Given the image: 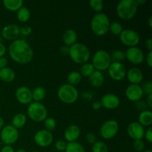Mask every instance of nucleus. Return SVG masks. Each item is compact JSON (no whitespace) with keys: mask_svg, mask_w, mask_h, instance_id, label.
<instances>
[{"mask_svg":"<svg viewBox=\"0 0 152 152\" xmlns=\"http://www.w3.org/2000/svg\"><path fill=\"white\" fill-rule=\"evenodd\" d=\"M8 53L11 59L16 63L28 64L34 59V50L24 39H17L8 46Z\"/></svg>","mask_w":152,"mask_h":152,"instance_id":"obj_1","label":"nucleus"},{"mask_svg":"<svg viewBox=\"0 0 152 152\" xmlns=\"http://www.w3.org/2000/svg\"><path fill=\"white\" fill-rule=\"evenodd\" d=\"M109 17L104 13H96L91 20L90 26L92 32L98 37L105 35L109 31Z\"/></svg>","mask_w":152,"mask_h":152,"instance_id":"obj_2","label":"nucleus"},{"mask_svg":"<svg viewBox=\"0 0 152 152\" xmlns=\"http://www.w3.org/2000/svg\"><path fill=\"white\" fill-rule=\"evenodd\" d=\"M70 58L74 62L80 65L86 63L91 58V51L87 45L81 42H76L69 47Z\"/></svg>","mask_w":152,"mask_h":152,"instance_id":"obj_3","label":"nucleus"},{"mask_svg":"<svg viewBox=\"0 0 152 152\" xmlns=\"http://www.w3.org/2000/svg\"><path fill=\"white\" fill-rule=\"evenodd\" d=\"M138 10V5L134 0H122L116 7L117 15L120 19L128 21L133 19Z\"/></svg>","mask_w":152,"mask_h":152,"instance_id":"obj_4","label":"nucleus"},{"mask_svg":"<svg viewBox=\"0 0 152 152\" xmlns=\"http://www.w3.org/2000/svg\"><path fill=\"white\" fill-rule=\"evenodd\" d=\"M28 116L35 123L43 122L48 117V110L42 102H32L28 105L27 109Z\"/></svg>","mask_w":152,"mask_h":152,"instance_id":"obj_5","label":"nucleus"},{"mask_svg":"<svg viewBox=\"0 0 152 152\" xmlns=\"http://www.w3.org/2000/svg\"><path fill=\"white\" fill-rule=\"evenodd\" d=\"M57 96L59 100L63 103L73 104L78 99L79 92L75 86L65 83L59 88Z\"/></svg>","mask_w":152,"mask_h":152,"instance_id":"obj_6","label":"nucleus"},{"mask_svg":"<svg viewBox=\"0 0 152 152\" xmlns=\"http://www.w3.org/2000/svg\"><path fill=\"white\" fill-rule=\"evenodd\" d=\"M91 64L95 70L102 72L108 69L111 63V56L109 52L105 50H98L94 54Z\"/></svg>","mask_w":152,"mask_h":152,"instance_id":"obj_7","label":"nucleus"},{"mask_svg":"<svg viewBox=\"0 0 152 152\" xmlns=\"http://www.w3.org/2000/svg\"><path fill=\"white\" fill-rule=\"evenodd\" d=\"M19 137L18 129L11 125H7L2 128L0 132V140L5 145H12L16 142Z\"/></svg>","mask_w":152,"mask_h":152,"instance_id":"obj_8","label":"nucleus"},{"mask_svg":"<svg viewBox=\"0 0 152 152\" xmlns=\"http://www.w3.org/2000/svg\"><path fill=\"white\" fill-rule=\"evenodd\" d=\"M119 132V123L114 120H108L103 123L99 129V134L104 140H111Z\"/></svg>","mask_w":152,"mask_h":152,"instance_id":"obj_9","label":"nucleus"},{"mask_svg":"<svg viewBox=\"0 0 152 152\" xmlns=\"http://www.w3.org/2000/svg\"><path fill=\"white\" fill-rule=\"evenodd\" d=\"M119 39L122 44L129 48L135 47L140 41L139 34L132 29H123L119 36Z\"/></svg>","mask_w":152,"mask_h":152,"instance_id":"obj_10","label":"nucleus"},{"mask_svg":"<svg viewBox=\"0 0 152 152\" xmlns=\"http://www.w3.org/2000/svg\"><path fill=\"white\" fill-rule=\"evenodd\" d=\"M107 71L108 75L112 80L115 81H121L126 78L127 70L122 62H111Z\"/></svg>","mask_w":152,"mask_h":152,"instance_id":"obj_11","label":"nucleus"},{"mask_svg":"<svg viewBox=\"0 0 152 152\" xmlns=\"http://www.w3.org/2000/svg\"><path fill=\"white\" fill-rule=\"evenodd\" d=\"M125 53L126 59L133 65H140L145 60V56L143 50L137 46L129 48L125 51Z\"/></svg>","mask_w":152,"mask_h":152,"instance_id":"obj_12","label":"nucleus"},{"mask_svg":"<svg viewBox=\"0 0 152 152\" xmlns=\"http://www.w3.org/2000/svg\"><path fill=\"white\" fill-rule=\"evenodd\" d=\"M34 139V142L38 146L45 148L52 144L53 141V135L52 132L46 129H40L36 132Z\"/></svg>","mask_w":152,"mask_h":152,"instance_id":"obj_13","label":"nucleus"},{"mask_svg":"<svg viewBox=\"0 0 152 152\" xmlns=\"http://www.w3.org/2000/svg\"><path fill=\"white\" fill-rule=\"evenodd\" d=\"M0 34L3 39L13 42L19 39L20 35V27L16 24H9L1 28Z\"/></svg>","mask_w":152,"mask_h":152,"instance_id":"obj_14","label":"nucleus"},{"mask_svg":"<svg viewBox=\"0 0 152 152\" xmlns=\"http://www.w3.org/2000/svg\"><path fill=\"white\" fill-rule=\"evenodd\" d=\"M100 102L102 107L108 110L116 109L120 105V99L117 94L112 93L105 94L101 97Z\"/></svg>","mask_w":152,"mask_h":152,"instance_id":"obj_15","label":"nucleus"},{"mask_svg":"<svg viewBox=\"0 0 152 152\" xmlns=\"http://www.w3.org/2000/svg\"><path fill=\"white\" fill-rule=\"evenodd\" d=\"M125 94L129 100L137 102L141 100L144 94L142 92L140 85L130 84L126 88V91H125Z\"/></svg>","mask_w":152,"mask_h":152,"instance_id":"obj_16","label":"nucleus"},{"mask_svg":"<svg viewBox=\"0 0 152 152\" xmlns=\"http://www.w3.org/2000/svg\"><path fill=\"white\" fill-rule=\"evenodd\" d=\"M16 99L22 105H29L33 102L32 91L26 86H20L15 92Z\"/></svg>","mask_w":152,"mask_h":152,"instance_id":"obj_17","label":"nucleus"},{"mask_svg":"<svg viewBox=\"0 0 152 152\" xmlns=\"http://www.w3.org/2000/svg\"><path fill=\"white\" fill-rule=\"evenodd\" d=\"M145 131V128L137 122H132L127 126L128 134L134 140L143 139Z\"/></svg>","mask_w":152,"mask_h":152,"instance_id":"obj_18","label":"nucleus"},{"mask_svg":"<svg viewBox=\"0 0 152 152\" xmlns=\"http://www.w3.org/2000/svg\"><path fill=\"white\" fill-rule=\"evenodd\" d=\"M81 135V129L77 125H70L66 128L64 132V138L65 142H77Z\"/></svg>","mask_w":152,"mask_h":152,"instance_id":"obj_19","label":"nucleus"},{"mask_svg":"<svg viewBox=\"0 0 152 152\" xmlns=\"http://www.w3.org/2000/svg\"><path fill=\"white\" fill-rule=\"evenodd\" d=\"M126 78L131 84L140 85L143 80V73L139 68L134 67L126 71Z\"/></svg>","mask_w":152,"mask_h":152,"instance_id":"obj_20","label":"nucleus"},{"mask_svg":"<svg viewBox=\"0 0 152 152\" xmlns=\"http://www.w3.org/2000/svg\"><path fill=\"white\" fill-rule=\"evenodd\" d=\"M88 81L92 87L99 88L105 83V76L102 72L95 70L88 77Z\"/></svg>","mask_w":152,"mask_h":152,"instance_id":"obj_21","label":"nucleus"},{"mask_svg":"<svg viewBox=\"0 0 152 152\" xmlns=\"http://www.w3.org/2000/svg\"><path fill=\"white\" fill-rule=\"evenodd\" d=\"M77 41V34L74 30L67 29L62 34V42L65 45L71 47Z\"/></svg>","mask_w":152,"mask_h":152,"instance_id":"obj_22","label":"nucleus"},{"mask_svg":"<svg viewBox=\"0 0 152 152\" xmlns=\"http://www.w3.org/2000/svg\"><path fill=\"white\" fill-rule=\"evenodd\" d=\"M138 121L141 126L145 127H151L152 124V112L151 110L145 109L140 111L138 115Z\"/></svg>","mask_w":152,"mask_h":152,"instance_id":"obj_23","label":"nucleus"},{"mask_svg":"<svg viewBox=\"0 0 152 152\" xmlns=\"http://www.w3.org/2000/svg\"><path fill=\"white\" fill-rule=\"evenodd\" d=\"M16 79V73L12 68H6L0 69V80L4 83H11Z\"/></svg>","mask_w":152,"mask_h":152,"instance_id":"obj_24","label":"nucleus"},{"mask_svg":"<svg viewBox=\"0 0 152 152\" xmlns=\"http://www.w3.org/2000/svg\"><path fill=\"white\" fill-rule=\"evenodd\" d=\"M2 4L7 10L16 12L23 7L24 1L22 0H4Z\"/></svg>","mask_w":152,"mask_h":152,"instance_id":"obj_25","label":"nucleus"},{"mask_svg":"<svg viewBox=\"0 0 152 152\" xmlns=\"http://www.w3.org/2000/svg\"><path fill=\"white\" fill-rule=\"evenodd\" d=\"M27 123V116L22 113H17L12 118L11 126L16 129H20L25 126Z\"/></svg>","mask_w":152,"mask_h":152,"instance_id":"obj_26","label":"nucleus"},{"mask_svg":"<svg viewBox=\"0 0 152 152\" xmlns=\"http://www.w3.org/2000/svg\"><path fill=\"white\" fill-rule=\"evenodd\" d=\"M46 96V90L44 87L37 86L32 91V98L34 102H39L43 100Z\"/></svg>","mask_w":152,"mask_h":152,"instance_id":"obj_27","label":"nucleus"},{"mask_svg":"<svg viewBox=\"0 0 152 152\" xmlns=\"http://www.w3.org/2000/svg\"><path fill=\"white\" fill-rule=\"evenodd\" d=\"M16 17L20 22L25 23L29 21L31 18V11L26 7H22L16 11Z\"/></svg>","mask_w":152,"mask_h":152,"instance_id":"obj_28","label":"nucleus"},{"mask_svg":"<svg viewBox=\"0 0 152 152\" xmlns=\"http://www.w3.org/2000/svg\"><path fill=\"white\" fill-rule=\"evenodd\" d=\"M82 81V76L79 71H71L67 77V83L75 86Z\"/></svg>","mask_w":152,"mask_h":152,"instance_id":"obj_29","label":"nucleus"},{"mask_svg":"<svg viewBox=\"0 0 152 152\" xmlns=\"http://www.w3.org/2000/svg\"><path fill=\"white\" fill-rule=\"evenodd\" d=\"M94 71L95 68L93 66V65L91 63H89V62H86V63L81 65V67H80V69L79 72L80 73L82 77H89L93 74V72Z\"/></svg>","mask_w":152,"mask_h":152,"instance_id":"obj_30","label":"nucleus"},{"mask_svg":"<svg viewBox=\"0 0 152 152\" xmlns=\"http://www.w3.org/2000/svg\"><path fill=\"white\" fill-rule=\"evenodd\" d=\"M65 152H86L84 147L78 142H68Z\"/></svg>","mask_w":152,"mask_h":152,"instance_id":"obj_31","label":"nucleus"},{"mask_svg":"<svg viewBox=\"0 0 152 152\" xmlns=\"http://www.w3.org/2000/svg\"><path fill=\"white\" fill-rule=\"evenodd\" d=\"M111 62H122L126 59V53L125 51L121 50H114L110 53Z\"/></svg>","mask_w":152,"mask_h":152,"instance_id":"obj_32","label":"nucleus"},{"mask_svg":"<svg viewBox=\"0 0 152 152\" xmlns=\"http://www.w3.org/2000/svg\"><path fill=\"white\" fill-rule=\"evenodd\" d=\"M89 6L96 13H102L104 8V2L102 0H91L89 1Z\"/></svg>","mask_w":152,"mask_h":152,"instance_id":"obj_33","label":"nucleus"},{"mask_svg":"<svg viewBox=\"0 0 152 152\" xmlns=\"http://www.w3.org/2000/svg\"><path fill=\"white\" fill-rule=\"evenodd\" d=\"M123 31V27L122 24L119 22H113L110 24L109 31L113 35L120 36L122 31Z\"/></svg>","mask_w":152,"mask_h":152,"instance_id":"obj_34","label":"nucleus"},{"mask_svg":"<svg viewBox=\"0 0 152 152\" xmlns=\"http://www.w3.org/2000/svg\"><path fill=\"white\" fill-rule=\"evenodd\" d=\"M92 152H108V148L102 141H96L92 145Z\"/></svg>","mask_w":152,"mask_h":152,"instance_id":"obj_35","label":"nucleus"},{"mask_svg":"<svg viewBox=\"0 0 152 152\" xmlns=\"http://www.w3.org/2000/svg\"><path fill=\"white\" fill-rule=\"evenodd\" d=\"M43 122H44L45 129H46V130L51 132L52 131L56 129V121L53 117H47Z\"/></svg>","mask_w":152,"mask_h":152,"instance_id":"obj_36","label":"nucleus"},{"mask_svg":"<svg viewBox=\"0 0 152 152\" xmlns=\"http://www.w3.org/2000/svg\"><path fill=\"white\" fill-rule=\"evenodd\" d=\"M134 150L137 152H142L145 149V144L143 140H134L132 144Z\"/></svg>","mask_w":152,"mask_h":152,"instance_id":"obj_37","label":"nucleus"},{"mask_svg":"<svg viewBox=\"0 0 152 152\" xmlns=\"http://www.w3.org/2000/svg\"><path fill=\"white\" fill-rule=\"evenodd\" d=\"M141 88H142V92H143L144 94H146L148 96V95L152 94V82L150 81V80L145 81L142 84V86H141Z\"/></svg>","mask_w":152,"mask_h":152,"instance_id":"obj_38","label":"nucleus"},{"mask_svg":"<svg viewBox=\"0 0 152 152\" xmlns=\"http://www.w3.org/2000/svg\"><path fill=\"white\" fill-rule=\"evenodd\" d=\"M67 143L68 142H65V140H59L56 141V142L54 144V147L58 151H65L67 146Z\"/></svg>","mask_w":152,"mask_h":152,"instance_id":"obj_39","label":"nucleus"},{"mask_svg":"<svg viewBox=\"0 0 152 152\" xmlns=\"http://www.w3.org/2000/svg\"><path fill=\"white\" fill-rule=\"evenodd\" d=\"M32 33V28L29 25H24L20 27V34L23 37H28Z\"/></svg>","mask_w":152,"mask_h":152,"instance_id":"obj_40","label":"nucleus"},{"mask_svg":"<svg viewBox=\"0 0 152 152\" xmlns=\"http://www.w3.org/2000/svg\"><path fill=\"white\" fill-rule=\"evenodd\" d=\"M86 140L89 144H91V145H94L97 141V140H96V137L94 134L91 133V132H89V133L86 134Z\"/></svg>","mask_w":152,"mask_h":152,"instance_id":"obj_41","label":"nucleus"},{"mask_svg":"<svg viewBox=\"0 0 152 152\" xmlns=\"http://www.w3.org/2000/svg\"><path fill=\"white\" fill-rule=\"evenodd\" d=\"M144 138L148 141V142H152V129L151 127H148V129L145 131V134H144Z\"/></svg>","mask_w":152,"mask_h":152,"instance_id":"obj_42","label":"nucleus"},{"mask_svg":"<svg viewBox=\"0 0 152 152\" xmlns=\"http://www.w3.org/2000/svg\"><path fill=\"white\" fill-rule=\"evenodd\" d=\"M145 59L146 60V64L149 68L152 67V50L151 51H148L146 56H145Z\"/></svg>","mask_w":152,"mask_h":152,"instance_id":"obj_43","label":"nucleus"},{"mask_svg":"<svg viewBox=\"0 0 152 152\" xmlns=\"http://www.w3.org/2000/svg\"><path fill=\"white\" fill-rule=\"evenodd\" d=\"M7 64H8V60H7V58L4 57V56L0 57V69L6 68Z\"/></svg>","mask_w":152,"mask_h":152,"instance_id":"obj_44","label":"nucleus"},{"mask_svg":"<svg viewBox=\"0 0 152 152\" xmlns=\"http://www.w3.org/2000/svg\"><path fill=\"white\" fill-rule=\"evenodd\" d=\"M145 47L148 51H151L152 50V39L151 38H148L147 39H145Z\"/></svg>","mask_w":152,"mask_h":152,"instance_id":"obj_45","label":"nucleus"},{"mask_svg":"<svg viewBox=\"0 0 152 152\" xmlns=\"http://www.w3.org/2000/svg\"><path fill=\"white\" fill-rule=\"evenodd\" d=\"M16 151L14 150V148H13L12 145H5L4 146H3L1 148V151L0 152H15Z\"/></svg>","mask_w":152,"mask_h":152,"instance_id":"obj_46","label":"nucleus"},{"mask_svg":"<svg viewBox=\"0 0 152 152\" xmlns=\"http://www.w3.org/2000/svg\"><path fill=\"white\" fill-rule=\"evenodd\" d=\"M59 52H60L61 54L64 55V56H66V55H68V53H69V47L66 45H63L59 49Z\"/></svg>","mask_w":152,"mask_h":152,"instance_id":"obj_47","label":"nucleus"},{"mask_svg":"<svg viewBox=\"0 0 152 152\" xmlns=\"http://www.w3.org/2000/svg\"><path fill=\"white\" fill-rule=\"evenodd\" d=\"M6 51H7V48L4 45V43L0 42V57H2L5 55Z\"/></svg>","mask_w":152,"mask_h":152,"instance_id":"obj_48","label":"nucleus"},{"mask_svg":"<svg viewBox=\"0 0 152 152\" xmlns=\"http://www.w3.org/2000/svg\"><path fill=\"white\" fill-rule=\"evenodd\" d=\"M92 108L94 110H99L102 108V105H101L100 101H95L92 103Z\"/></svg>","mask_w":152,"mask_h":152,"instance_id":"obj_49","label":"nucleus"},{"mask_svg":"<svg viewBox=\"0 0 152 152\" xmlns=\"http://www.w3.org/2000/svg\"><path fill=\"white\" fill-rule=\"evenodd\" d=\"M146 105L149 108H152V94H151L148 95L147 96V99H146Z\"/></svg>","mask_w":152,"mask_h":152,"instance_id":"obj_50","label":"nucleus"},{"mask_svg":"<svg viewBox=\"0 0 152 152\" xmlns=\"http://www.w3.org/2000/svg\"><path fill=\"white\" fill-rule=\"evenodd\" d=\"M136 2L137 4L138 7H139V6H142L144 4H145L146 1H145V0H137Z\"/></svg>","mask_w":152,"mask_h":152,"instance_id":"obj_51","label":"nucleus"},{"mask_svg":"<svg viewBox=\"0 0 152 152\" xmlns=\"http://www.w3.org/2000/svg\"><path fill=\"white\" fill-rule=\"evenodd\" d=\"M4 119H3L1 117H0V131H1V129H2V128L4 126Z\"/></svg>","mask_w":152,"mask_h":152,"instance_id":"obj_52","label":"nucleus"},{"mask_svg":"<svg viewBox=\"0 0 152 152\" xmlns=\"http://www.w3.org/2000/svg\"><path fill=\"white\" fill-rule=\"evenodd\" d=\"M148 26H149L150 28H152V16H149V18H148Z\"/></svg>","mask_w":152,"mask_h":152,"instance_id":"obj_53","label":"nucleus"},{"mask_svg":"<svg viewBox=\"0 0 152 152\" xmlns=\"http://www.w3.org/2000/svg\"><path fill=\"white\" fill-rule=\"evenodd\" d=\"M15 152H27V151H26V150L23 149V148H19V149L16 150V151Z\"/></svg>","mask_w":152,"mask_h":152,"instance_id":"obj_54","label":"nucleus"},{"mask_svg":"<svg viewBox=\"0 0 152 152\" xmlns=\"http://www.w3.org/2000/svg\"><path fill=\"white\" fill-rule=\"evenodd\" d=\"M142 152H152V151H151V150H150V149H145Z\"/></svg>","mask_w":152,"mask_h":152,"instance_id":"obj_55","label":"nucleus"},{"mask_svg":"<svg viewBox=\"0 0 152 152\" xmlns=\"http://www.w3.org/2000/svg\"><path fill=\"white\" fill-rule=\"evenodd\" d=\"M1 24H0V33H1Z\"/></svg>","mask_w":152,"mask_h":152,"instance_id":"obj_56","label":"nucleus"},{"mask_svg":"<svg viewBox=\"0 0 152 152\" xmlns=\"http://www.w3.org/2000/svg\"><path fill=\"white\" fill-rule=\"evenodd\" d=\"M31 152H40V151H31Z\"/></svg>","mask_w":152,"mask_h":152,"instance_id":"obj_57","label":"nucleus"}]
</instances>
